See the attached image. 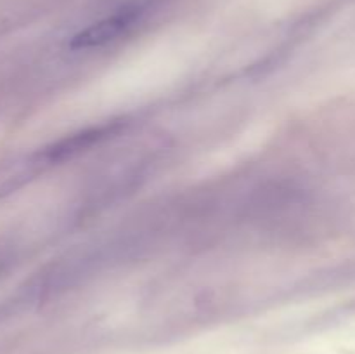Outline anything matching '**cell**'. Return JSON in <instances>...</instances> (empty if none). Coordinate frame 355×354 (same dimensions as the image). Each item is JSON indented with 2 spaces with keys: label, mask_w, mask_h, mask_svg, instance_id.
<instances>
[{
  "label": "cell",
  "mask_w": 355,
  "mask_h": 354,
  "mask_svg": "<svg viewBox=\"0 0 355 354\" xmlns=\"http://www.w3.org/2000/svg\"><path fill=\"white\" fill-rule=\"evenodd\" d=\"M139 16H141V7L137 6H127L123 9L116 10L111 16L104 17V19L92 23L90 26L83 28L82 31L75 35L69 42L71 49H94L103 47V45L110 44V42L116 40L121 35L127 33L135 23H137Z\"/></svg>",
  "instance_id": "obj_1"
}]
</instances>
